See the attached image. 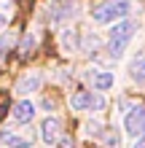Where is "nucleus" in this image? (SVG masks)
<instances>
[{"mask_svg": "<svg viewBox=\"0 0 145 148\" xmlns=\"http://www.w3.org/2000/svg\"><path fill=\"white\" fill-rule=\"evenodd\" d=\"M134 148H145V135L140 137V140H134Z\"/></svg>", "mask_w": 145, "mask_h": 148, "instance_id": "12", "label": "nucleus"}, {"mask_svg": "<svg viewBox=\"0 0 145 148\" xmlns=\"http://www.w3.org/2000/svg\"><path fill=\"white\" fill-rule=\"evenodd\" d=\"M62 43H65V51L75 49V46H78V32H75V30H65L62 32Z\"/></svg>", "mask_w": 145, "mask_h": 148, "instance_id": "11", "label": "nucleus"}, {"mask_svg": "<svg viewBox=\"0 0 145 148\" xmlns=\"http://www.w3.org/2000/svg\"><path fill=\"white\" fill-rule=\"evenodd\" d=\"M59 137H62V119H59V116L43 119V124H40V140L48 143V145H54Z\"/></svg>", "mask_w": 145, "mask_h": 148, "instance_id": "7", "label": "nucleus"}, {"mask_svg": "<svg viewBox=\"0 0 145 148\" xmlns=\"http://www.w3.org/2000/svg\"><path fill=\"white\" fill-rule=\"evenodd\" d=\"M113 84H116V75L110 73V70H99V73H91V89H94L97 94L108 92V89H113Z\"/></svg>", "mask_w": 145, "mask_h": 148, "instance_id": "9", "label": "nucleus"}, {"mask_svg": "<svg viewBox=\"0 0 145 148\" xmlns=\"http://www.w3.org/2000/svg\"><path fill=\"white\" fill-rule=\"evenodd\" d=\"M124 132L134 137V140H140V137L145 135V105H134L126 110L124 116Z\"/></svg>", "mask_w": 145, "mask_h": 148, "instance_id": "4", "label": "nucleus"}, {"mask_svg": "<svg viewBox=\"0 0 145 148\" xmlns=\"http://www.w3.org/2000/svg\"><path fill=\"white\" fill-rule=\"evenodd\" d=\"M105 105H108L105 94H97V92H75L70 97V108L81 113H99L105 110Z\"/></svg>", "mask_w": 145, "mask_h": 148, "instance_id": "3", "label": "nucleus"}, {"mask_svg": "<svg viewBox=\"0 0 145 148\" xmlns=\"http://www.w3.org/2000/svg\"><path fill=\"white\" fill-rule=\"evenodd\" d=\"M134 3L132 0H102V3L91 11V19L97 24H113V22H124L132 14Z\"/></svg>", "mask_w": 145, "mask_h": 148, "instance_id": "1", "label": "nucleus"}, {"mask_svg": "<svg viewBox=\"0 0 145 148\" xmlns=\"http://www.w3.org/2000/svg\"><path fill=\"white\" fill-rule=\"evenodd\" d=\"M35 116H38V108H35V102H32V100H19L14 105V113H11L14 124H22V127H30Z\"/></svg>", "mask_w": 145, "mask_h": 148, "instance_id": "6", "label": "nucleus"}, {"mask_svg": "<svg viewBox=\"0 0 145 148\" xmlns=\"http://www.w3.org/2000/svg\"><path fill=\"white\" fill-rule=\"evenodd\" d=\"M40 84H43L40 73H24L19 81H16V94H32V92L40 89Z\"/></svg>", "mask_w": 145, "mask_h": 148, "instance_id": "8", "label": "nucleus"}, {"mask_svg": "<svg viewBox=\"0 0 145 148\" xmlns=\"http://www.w3.org/2000/svg\"><path fill=\"white\" fill-rule=\"evenodd\" d=\"M134 32H137V22H132V19H124V22H118V24L110 27V32H108V51H110L113 59L124 57V51L129 46V40L134 38Z\"/></svg>", "mask_w": 145, "mask_h": 148, "instance_id": "2", "label": "nucleus"}, {"mask_svg": "<svg viewBox=\"0 0 145 148\" xmlns=\"http://www.w3.org/2000/svg\"><path fill=\"white\" fill-rule=\"evenodd\" d=\"M3 24H5V19H3V14H0V30H3Z\"/></svg>", "mask_w": 145, "mask_h": 148, "instance_id": "13", "label": "nucleus"}, {"mask_svg": "<svg viewBox=\"0 0 145 148\" xmlns=\"http://www.w3.org/2000/svg\"><path fill=\"white\" fill-rule=\"evenodd\" d=\"M0 143L5 148H32L35 137L30 132H22V129H14V127H3L0 129Z\"/></svg>", "mask_w": 145, "mask_h": 148, "instance_id": "5", "label": "nucleus"}, {"mask_svg": "<svg viewBox=\"0 0 145 148\" xmlns=\"http://www.w3.org/2000/svg\"><path fill=\"white\" fill-rule=\"evenodd\" d=\"M129 75H132L137 84H145V51H140V54L132 59V65H129Z\"/></svg>", "mask_w": 145, "mask_h": 148, "instance_id": "10", "label": "nucleus"}]
</instances>
